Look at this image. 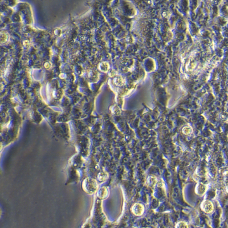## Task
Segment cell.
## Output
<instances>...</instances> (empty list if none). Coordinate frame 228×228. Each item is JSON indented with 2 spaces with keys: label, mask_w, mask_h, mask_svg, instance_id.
<instances>
[{
  "label": "cell",
  "mask_w": 228,
  "mask_h": 228,
  "mask_svg": "<svg viewBox=\"0 0 228 228\" xmlns=\"http://www.w3.org/2000/svg\"><path fill=\"white\" fill-rule=\"evenodd\" d=\"M201 208L206 213H210L214 209L213 203L209 200L204 201L201 204Z\"/></svg>",
  "instance_id": "cell-1"
},
{
  "label": "cell",
  "mask_w": 228,
  "mask_h": 228,
  "mask_svg": "<svg viewBox=\"0 0 228 228\" xmlns=\"http://www.w3.org/2000/svg\"><path fill=\"white\" fill-rule=\"evenodd\" d=\"M132 212L135 216H142L144 212V207L141 204L136 203L133 205L132 208Z\"/></svg>",
  "instance_id": "cell-2"
},
{
  "label": "cell",
  "mask_w": 228,
  "mask_h": 228,
  "mask_svg": "<svg viewBox=\"0 0 228 228\" xmlns=\"http://www.w3.org/2000/svg\"><path fill=\"white\" fill-rule=\"evenodd\" d=\"M208 189V186L202 183H198L195 188V193L199 196L204 195Z\"/></svg>",
  "instance_id": "cell-3"
},
{
  "label": "cell",
  "mask_w": 228,
  "mask_h": 228,
  "mask_svg": "<svg viewBox=\"0 0 228 228\" xmlns=\"http://www.w3.org/2000/svg\"><path fill=\"white\" fill-rule=\"evenodd\" d=\"M9 38L8 34L5 32H0V44L6 42Z\"/></svg>",
  "instance_id": "cell-4"
},
{
  "label": "cell",
  "mask_w": 228,
  "mask_h": 228,
  "mask_svg": "<svg viewBox=\"0 0 228 228\" xmlns=\"http://www.w3.org/2000/svg\"><path fill=\"white\" fill-rule=\"evenodd\" d=\"M109 65L107 62H103L99 65V69L101 71L106 72L109 70Z\"/></svg>",
  "instance_id": "cell-5"
},
{
  "label": "cell",
  "mask_w": 228,
  "mask_h": 228,
  "mask_svg": "<svg viewBox=\"0 0 228 228\" xmlns=\"http://www.w3.org/2000/svg\"><path fill=\"white\" fill-rule=\"evenodd\" d=\"M176 228H189V226L187 222L180 221L176 225Z\"/></svg>",
  "instance_id": "cell-6"
},
{
  "label": "cell",
  "mask_w": 228,
  "mask_h": 228,
  "mask_svg": "<svg viewBox=\"0 0 228 228\" xmlns=\"http://www.w3.org/2000/svg\"><path fill=\"white\" fill-rule=\"evenodd\" d=\"M192 132V129L191 127H189V126H186L183 128L182 129V132L185 135H189Z\"/></svg>",
  "instance_id": "cell-7"
},
{
  "label": "cell",
  "mask_w": 228,
  "mask_h": 228,
  "mask_svg": "<svg viewBox=\"0 0 228 228\" xmlns=\"http://www.w3.org/2000/svg\"><path fill=\"white\" fill-rule=\"evenodd\" d=\"M148 184L150 185L151 186H152L154 185H155L156 182V178L154 177H152V176H151L148 178Z\"/></svg>",
  "instance_id": "cell-8"
},
{
  "label": "cell",
  "mask_w": 228,
  "mask_h": 228,
  "mask_svg": "<svg viewBox=\"0 0 228 228\" xmlns=\"http://www.w3.org/2000/svg\"><path fill=\"white\" fill-rule=\"evenodd\" d=\"M114 81L115 83L118 85V86H120V85H122L123 83H124V81L123 79L121 77H117L115 79H114Z\"/></svg>",
  "instance_id": "cell-9"
},
{
  "label": "cell",
  "mask_w": 228,
  "mask_h": 228,
  "mask_svg": "<svg viewBox=\"0 0 228 228\" xmlns=\"http://www.w3.org/2000/svg\"><path fill=\"white\" fill-rule=\"evenodd\" d=\"M44 66H45V67L46 69H49L51 67V63L47 62H46Z\"/></svg>",
  "instance_id": "cell-10"
},
{
  "label": "cell",
  "mask_w": 228,
  "mask_h": 228,
  "mask_svg": "<svg viewBox=\"0 0 228 228\" xmlns=\"http://www.w3.org/2000/svg\"></svg>",
  "instance_id": "cell-11"
}]
</instances>
